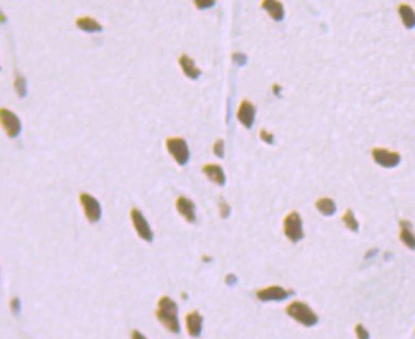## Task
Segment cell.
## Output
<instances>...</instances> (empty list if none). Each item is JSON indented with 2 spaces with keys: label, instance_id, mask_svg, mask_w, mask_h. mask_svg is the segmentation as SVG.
<instances>
[{
  "label": "cell",
  "instance_id": "6da1fadb",
  "mask_svg": "<svg viewBox=\"0 0 415 339\" xmlns=\"http://www.w3.org/2000/svg\"><path fill=\"white\" fill-rule=\"evenodd\" d=\"M179 308L177 304L172 299L167 296H162L158 301V309L156 311L158 320L169 330L171 333H180V323H179Z\"/></svg>",
  "mask_w": 415,
  "mask_h": 339
},
{
  "label": "cell",
  "instance_id": "7a4b0ae2",
  "mask_svg": "<svg viewBox=\"0 0 415 339\" xmlns=\"http://www.w3.org/2000/svg\"><path fill=\"white\" fill-rule=\"evenodd\" d=\"M286 312L288 316H290L293 320L303 327H314L319 321L316 312L307 304L302 303V301H293L289 304L286 309Z\"/></svg>",
  "mask_w": 415,
  "mask_h": 339
},
{
  "label": "cell",
  "instance_id": "3957f363",
  "mask_svg": "<svg viewBox=\"0 0 415 339\" xmlns=\"http://www.w3.org/2000/svg\"><path fill=\"white\" fill-rule=\"evenodd\" d=\"M283 231L289 242L297 243L302 240L305 232H303V223H302L301 215L297 211L289 212L283 221Z\"/></svg>",
  "mask_w": 415,
  "mask_h": 339
},
{
  "label": "cell",
  "instance_id": "277c9868",
  "mask_svg": "<svg viewBox=\"0 0 415 339\" xmlns=\"http://www.w3.org/2000/svg\"><path fill=\"white\" fill-rule=\"evenodd\" d=\"M167 151L171 154L176 163L181 167L188 164L190 159V150H189L188 142L181 138H168L166 140Z\"/></svg>",
  "mask_w": 415,
  "mask_h": 339
},
{
  "label": "cell",
  "instance_id": "5b68a950",
  "mask_svg": "<svg viewBox=\"0 0 415 339\" xmlns=\"http://www.w3.org/2000/svg\"><path fill=\"white\" fill-rule=\"evenodd\" d=\"M79 201L83 206L84 214H86L87 220L90 223L95 224L101 219V205L99 202L88 193H80Z\"/></svg>",
  "mask_w": 415,
  "mask_h": 339
},
{
  "label": "cell",
  "instance_id": "8992f818",
  "mask_svg": "<svg viewBox=\"0 0 415 339\" xmlns=\"http://www.w3.org/2000/svg\"><path fill=\"white\" fill-rule=\"evenodd\" d=\"M0 119H1V125H3V129L6 132V135L12 139L17 138L22 130V125L16 113H13L9 110H5V108H1Z\"/></svg>",
  "mask_w": 415,
  "mask_h": 339
},
{
  "label": "cell",
  "instance_id": "52a82bcc",
  "mask_svg": "<svg viewBox=\"0 0 415 339\" xmlns=\"http://www.w3.org/2000/svg\"><path fill=\"white\" fill-rule=\"evenodd\" d=\"M130 217H131L132 225H134L136 234L145 242H152L153 240V232H152L148 221L145 220L144 215L136 208H132L131 212H130Z\"/></svg>",
  "mask_w": 415,
  "mask_h": 339
},
{
  "label": "cell",
  "instance_id": "ba28073f",
  "mask_svg": "<svg viewBox=\"0 0 415 339\" xmlns=\"http://www.w3.org/2000/svg\"><path fill=\"white\" fill-rule=\"evenodd\" d=\"M372 158L377 164L383 167V168H395L401 162V156L399 153L386 149H380V147H376L372 150Z\"/></svg>",
  "mask_w": 415,
  "mask_h": 339
},
{
  "label": "cell",
  "instance_id": "9c48e42d",
  "mask_svg": "<svg viewBox=\"0 0 415 339\" xmlns=\"http://www.w3.org/2000/svg\"><path fill=\"white\" fill-rule=\"evenodd\" d=\"M292 293L282 286H269V287L261 288L256 292V296L260 301H283Z\"/></svg>",
  "mask_w": 415,
  "mask_h": 339
},
{
  "label": "cell",
  "instance_id": "30bf717a",
  "mask_svg": "<svg viewBox=\"0 0 415 339\" xmlns=\"http://www.w3.org/2000/svg\"><path fill=\"white\" fill-rule=\"evenodd\" d=\"M176 208L188 223L192 224L196 221V208H195V203L191 199L186 198L184 196H180L179 198L176 199Z\"/></svg>",
  "mask_w": 415,
  "mask_h": 339
},
{
  "label": "cell",
  "instance_id": "8fae6325",
  "mask_svg": "<svg viewBox=\"0 0 415 339\" xmlns=\"http://www.w3.org/2000/svg\"><path fill=\"white\" fill-rule=\"evenodd\" d=\"M255 107L254 104L249 101H242L237 111V118L242 123L246 129H251L255 121Z\"/></svg>",
  "mask_w": 415,
  "mask_h": 339
},
{
  "label": "cell",
  "instance_id": "7c38bea8",
  "mask_svg": "<svg viewBox=\"0 0 415 339\" xmlns=\"http://www.w3.org/2000/svg\"><path fill=\"white\" fill-rule=\"evenodd\" d=\"M186 329L189 336L197 338L203 329V316L197 311H191L186 315Z\"/></svg>",
  "mask_w": 415,
  "mask_h": 339
},
{
  "label": "cell",
  "instance_id": "4fadbf2b",
  "mask_svg": "<svg viewBox=\"0 0 415 339\" xmlns=\"http://www.w3.org/2000/svg\"><path fill=\"white\" fill-rule=\"evenodd\" d=\"M204 174L208 177V179L214 182L218 186H224L225 184V174L221 165L218 164H205L201 168Z\"/></svg>",
  "mask_w": 415,
  "mask_h": 339
},
{
  "label": "cell",
  "instance_id": "5bb4252c",
  "mask_svg": "<svg viewBox=\"0 0 415 339\" xmlns=\"http://www.w3.org/2000/svg\"><path fill=\"white\" fill-rule=\"evenodd\" d=\"M413 225L410 221L401 220L400 221V240L404 243L405 247L414 251L415 249V234L412 230Z\"/></svg>",
  "mask_w": 415,
  "mask_h": 339
},
{
  "label": "cell",
  "instance_id": "9a60e30c",
  "mask_svg": "<svg viewBox=\"0 0 415 339\" xmlns=\"http://www.w3.org/2000/svg\"><path fill=\"white\" fill-rule=\"evenodd\" d=\"M179 64L180 66H181L182 71L185 73V75L188 78H190V79H197V78L200 77L201 70L195 65L194 60L189 57L188 55H185L184 54V55L180 56Z\"/></svg>",
  "mask_w": 415,
  "mask_h": 339
},
{
  "label": "cell",
  "instance_id": "2e32d148",
  "mask_svg": "<svg viewBox=\"0 0 415 339\" xmlns=\"http://www.w3.org/2000/svg\"><path fill=\"white\" fill-rule=\"evenodd\" d=\"M261 6L266 12L269 13V16L274 19V21L280 22L284 18V8L283 4L280 1H275V0H265L262 1Z\"/></svg>",
  "mask_w": 415,
  "mask_h": 339
},
{
  "label": "cell",
  "instance_id": "e0dca14e",
  "mask_svg": "<svg viewBox=\"0 0 415 339\" xmlns=\"http://www.w3.org/2000/svg\"><path fill=\"white\" fill-rule=\"evenodd\" d=\"M400 18L403 21L404 26L408 29H413L415 27V12L408 4H400L399 5Z\"/></svg>",
  "mask_w": 415,
  "mask_h": 339
},
{
  "label": "cell",
  "instance_id": "ac0fdd59",
  "mask_svg": "<svg viewBox=\"0 0 415 339\" xmlns=\"http://www.w3.org/2000/svg\"><path fill=\"white\" fill-rule=\"evenodd\" d=\"M77 26L80 28V29H83L84 32H88V33H95V32L102 31V26L99 25L98 22L95 21L93 18H90V17H82V18H78Z\"/></svg>",
  "mask_w": 415,
  "mask_h": 339
},
{
  "label": "cell",
  "instance_id": "d6986e66",
  "mask_svg": "<svg viewBox=\"0 0 415 339\" xmlns=\"http://www.w3.org/2000/svg\"><path fill=\"white\" fill-rule=\"evenodd\" d=\"M316 208L323 216H332L336 212L335 202L329 197H322L316 201Z\"/></svg>",
  "mask_w": 415,
  "mask_h": 339
},
{
  "label": "cell",
  "instance_id": "ffe728a7",
  "mask_svg": "<svg viewBox=\"0 0 415 339\" xmlns=\"http://www.w3.org/2000/svg\"><path fill=\"white\" fill-rule=\"evenodd\" d=\"M342 220L347 229L351 230V231H358V229H359V223H358V220L355 219L354 212L351 208H348V210L345 211L344 215L342 216Z\"/></svg>",
  "mask_w": 415,
  "mask_h": 339
},
{
  "label": "cell",
  "instance_id": "44dd1931",
  "mask_svg": "<svg viewBox=\"0 0 415 339\" xmlns=\"http://www.w3.org/2000/svg\"><path fill=\"white\" fill-rule=\"evenodd\" d=\"M14 88H16L17 94L21 98L26 97V93H27V85H26V79L22 75H16V79H14Z\"/></svg>",
  "mask_w": 415,
  "mask_h": 339
},
{
  "label": "cell",
  "instance_id": "7402d4cb",
  "mask_svg": "<svg viewBox=\"0 0 415 339\" xmlns=\"http://www.w3.org/2000/svg\"><path fill=\"white\" fill-rule=\"evenodd\" d=\"M354 333H355L358 339H369L368 330L366 329V327H364L363 324H357V325L354 327Z\"/></svg>",
  "mask_w": 415,
  "mask_h": 339
},
{
  "label": "cell",
  "instance_id": "603a6c76",
  "mask_svg": "<svg viewBox=\"0 0 415 339\" xmlns=\"http://www.w3.org/2000/svg\"><path fill=\"white\" fill-rule=\"evenodd\" d=\"M213 153L216 154L218 158H223V155H224V141L222 140V139H218V140L214 142V145H213Z\"/></svg>",
  "mask_w": 415,
  "mask_h": 339
},
{
  "label": "cell",
  "instance_id": "cb8c5ba5",
  "mask_svg": "<svg viewBox=\"0 0 415 339\" xmlns=\"http://www.w3.org/2000/svg\"><path fill=\"white\" fill-rule=\"evenodd\" d=\"M219 214H221L222 219H227V217L229 216V214H231V207H229V205H228L224 199H221V201H219Z\"/></svg>",
  "mask_w": 415,
  "mask_h": 339
},
{
  "label": "cell",
  "instance_id": "d4e9b609",
  "mask_svg": "<svg viewBox=\"0 0 415 339\" xmlns=\"http://www.w3.org/2000/svg\"><path fill=\"white\" fill-rule=\"evenodd\" d=\"M232 60H233L237 65H245L247 62V56L245 55V54L236 52V54L232 55Z\"/></svg>",
  "mask_w": 415,
  "mask_h": 339
},
{
  "label": "cell",
  "instance_id": "484cf974",
  "mask_svg": "<svg viewBox=\"0 0 415 339\" xmlns=\"http://www.w3.org/2000/svg\"><path fill=\"white\" fill-rule=\"evenodd\" d=\"M260 139L269 145L274 144V135L268 131H265V130H261V131H260Z\"/></svg>",
  "mask_w": 415,
  "mask_h": 339
},
{
  "label": "cell",
  "instance_id": "4316f807",
  "mask_svg": "<svg viewBox=\"0 0 415 339\" xmlns=\"http://www.w3.org/2000/svg\"><path fill=\"white\" fill-rule=\"evenodd\" d=\"M195 6L196 8H199V9H206V8H212V6H214V4H216V1H213V0H209V1H201V0H196V1H194Z\"/></svg>",
  "mask_w": 415,
  "mask_h": 339
},
{
  "label": "cell",
  "instance_id": "83f0119b",
  "mask_svg": "<svg viewBox=\"0 0 415 339\" xmlns=\"http://www.w3.org/2000/svg\"><path fill=\"white\" fill-rule=\"evenodd\" d=\"M237 278L234 275H227V277H225V283L228 284V286H233L234 283H236Z\"/></svg>",
  "mask_w": 415,
  "mask_h": 339
},
{
  "label": "cell",
  "instance_id": "f1b7e54d",
  "mask_svg": "<svg viewBox=\"0 0 415 339\" xmlns=\"http://www.w3.org/2000/svg\"><path fill=\"white\" fill-rule=\"evenodd\" d=\"M131 339H147V337H145L144 334L140 333L139 330H132Z\"/></svg>",
  "mask_w": 415,
  "mask_h": 339
},
{
  "label": "cell",
  "instance_id": "f546056e",
  "mask_svg": "<svg viewBox=\"0 0 415 339\" xmlns=\"http://www.w3.org/2000/svg\"><path fill=\"white\" fill-rule=\"evenodd\" d=\"M10 308H12V310L14 312H17L19 310V301L18 299H13L12 303H10Z\"/></svg>",
  "mask_w": 415,
  "mask_h": 339
},
{
  "label": "cell",
  "instance_id": "4dcf8cb0",
  "mask_svg": "<svg viewBox=\"0 0 415 339\" xmlns=\"http://www.w3.org/2000/svg\"><path fill=\"white\" fill-rule=\"evenodd\" d=\"M273 92H274V94L278 95V97H279V94H280V86L278 85V84H274V85H273Z\"/></svg>",
  "mask_w": 415,
  "mask_h": 339
}]
</instances>
